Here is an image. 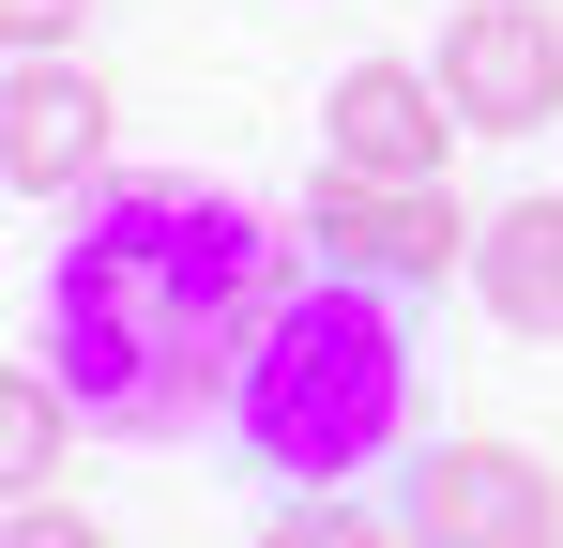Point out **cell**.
<instances>
[{
    "instance_id": "1",
    "label": "cell",
    "mask_w": 563,
    "mask_h": 548,
    "mask_svg": "<svg viewBox=\"0 0 563 548\" xmlns=\"http://www.w3.org/2000/svg\"><path fill=\"white\" fill-rule=\"evenodd\" d=\"M289 305L275 229L229 198V183H92V213L62 229L46 260V365L62 396L122 427V442H168L198 412H229L244 336Z\"/></svg>"
},
{
    "instance_id": "2",
    "label": "cell",
    "mask_w": 563,
    "mask_h": 548,
    "mask_svg": "<svg viewBox=\"0 0 563 548\" xmlns=\"http://www.w3.org/2000/svg\"><path fill=\"white\" fill-rule=\"evenodd\" d=\"M229 442H244V472H275V487H351L366 457H396L411 442L396 289H366V274H289V305L244 336Z\"/></svg>"
},
{
    "instance_id": "3",
    "label": "cell",
    "mask_w": 563,
    "mask_h": 548,
    "mask_svg": "<svg viewBox=\"0 0 563 548\" xmlns=\"http://www.w3.org/2000/svg\"><path fill=\"white\" fill-rule=\"evenodd\" d=\"M472 229H487V213H457L442 183H396V168H335V153H320V183H305V260L366 274V289H442V274H472Z\"/></svg>"
},
{
    "instance_id": "4",
    "label": "cell",
    "mask_w": 563,
    "mask_h": 548,
    "mask_svg": "<svg viewBox=\"0 0 563 548\" xmlns=\"http://www.w3.org/2000/svg\"><path fill=\"white\" fill-rule=\"evenodd\" d=\"M396 518H411V548H563V472L518 442H442L411 457Z\"/></svg>"
},
{
    "instance_id": "5",
    "label": "cell",
    "mask_w": 563,
    "mask_h": 548,
    "mask_svg": "<svg viewBox=\"0 0 563 548\" xmlns=\"http://www.w3.org/2000/svg\"><path fill=\"white\" fill-rule=\"evenodd\" d=\"M442 91L472 138H549L563 122V15L549 0H472L442 31Z\"/></svg>"
},
{
    "instance_id": "6",
    "label": "cell",
    "mask_w": 563,
    "mask_h": 548,
    "mask_svg": "<svg viewBox=\"0 0 563 548\" xmlns=\"http://www.w3.org/2000/svg\"><path fill=\"white\" fill-rule=\"evenodd\" d=\"M0 183H15L31 213H62V198L107 183V91L77 77V46H31V62L0 77Z\"/></svg>"
},
{
    "instance_id": "7",
    "label": "cell",
    "mask_w": 563,
    "mask_h": 548,
    "mask_svg": "<svg viewBox=\"0 0 563 548\" xmlns=\"http://www.w3.org/2000/svg\"><path fill=\"white\" fill-rule=\"evenodd\" d=\"M320 138H335V168H396V183H442L457 168V91H442V62H351V77L320 91Z\"/></svg>"
},
{
    "instance_id": "8",
    "label": "cell",
    "mask_w": 563,
    "mask_h": 548,
    "mask_svg": "<svg viewBox=\"0 0 563 548\" xmlns=\"http://www.w3.org/2000/svg\"><path fill=\"white\" fill-rule=\"evenodd\" d=\"M472 289L503 336H563V198H503L472 229Z\"/></svg>"
},
{
    "instance_id": "9",
    "label": "cell",
    "mask_w": 563,
    "mask_h": 548,
    "mask_svg": "<svg viewBox=\"0 0 563 548\" xmlns=\"http://www.w3.org/2000/svg\"><path fill=\"white\" fill-rule=\"evenodd\" d=\"M62 412H77L62 365H15V381H0V487H15V503H46V472H62Z\"/></svg>"
},
{
    "instance_id": "10",
    "label": "cell",
    "mask_w": 563,
    "mask_h": 548,
    "mask_svg": "<svg viewBox=\"0 0 563 548\" xmlns=\"http://www.w3.org/2000/svg\"><path fill=\"white\" fill-rule=\"evenodd\" d=\"M260 548H411V518H366V503H335V487H305Z\"/></svg>"
},
{
    "instance_id": "11",
    "label": "cell",
    "mask_w": 563,
    "mask_h": 548,
    "mask_svg": "<svg viewBox=\"0 0 563 548\" xmlns=\"http://www.w3.org/2000/svg\"><path fill=\"white\" fill-rule=\"evenodd\" d=\"M77 15H92V0H0V31H15V62H31V46H77Z\"/></svg>"
},
{
    "instance_id": "12",
    "label": "cell",
    "mask_w": 563,
    "mask_h": 548,
    "mask_svg": "<svg viewBox=\"0 0 563 548\" xmlns=\"http://www.w3.org/2000/svg\"><path fill=\"white\" fill-rule=\"evenodd\" d=\"M15 548H107V534L77 518V503H15Z\"/></svg>"
}]
</instances>
